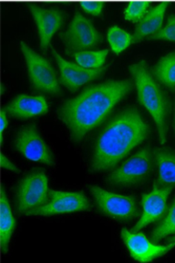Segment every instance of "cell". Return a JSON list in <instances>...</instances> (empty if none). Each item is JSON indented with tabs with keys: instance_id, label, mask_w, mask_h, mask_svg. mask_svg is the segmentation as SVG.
Listing matches in <instances>:
<instances>
[{
	"instance_id": "2",
	"label": "cell",
	"mask_w": 175,
	"mask_h": 263,
	"mask_svg": "<svg viewBox=\"0 0 175 263\" xmlns=\"http://www.w3.org/2000/svg\"><path fill=\"white\" fill-rule=\"evenodd\" d=\"M149 125L138 109L126 108L114 116L97 137L90 170L93 173L109 171L147 140Z\"/></svg>"
},
{
	"instance_id": "27",
	"label": "cell",
	"mask_w": 175,
	"mask_h": 263,
	"mask_svg": "<svg viewBox=\"0 0 175 263\" xmlns=\"http://www.w3.org/2000/svg\"><path fill=\"white\" fill-rule=\"evenodd\" d=\"M8 126L7 113L6 111H1V116H0V138H1V143L3 142V133Z\"/></svg>"
},
{
	"instance_id": "10",
	"label": "cell",
	"mask_w": 175,
	"mask_h": 263,
	"mask_svg": "<svg viewBox=\"0 0 175 263\" xmlns=\"http://www.w3.org/2000/svg\"><path fill=\"white\" fill-rule=\"evenodd\" d=\"M14 147L26 159L46 166L55 165L54 154L35 125H26L21 128L15 137Z\"/></svg>"
},
{
	"instance_id": "9",
	"label": "cell",
	"mask_w": 175,
	"mask_h": 263,
	"mask_svg": "<svg viewBox=\"0 0 175 263\" xmlns=\"http://www.w3.org/2000/svg\"><path fill=\"white\" fill-rule=\"evenodd\" d=\"M90 202L83 193L49 191L47 200L40 208L31 212L29 215L52 216L71 213L84 212L90 209Z\"/></svg>"
},
{
	"instance_id": "19",
	"label": "cell",
	"mask_w": 175,
	"mask_h": 263,
	"mask_svg": "<svg viewBox=\"0 0 175 263\" xmlns=\"http://www.w3.org/2000/svg\"><path fill=\"white\" fill-rule=\"evenodd\" d=\"M155 79L166 88H175V51L164 55L152 70Z\"/></svg>"
},
{
	"instance_id": "3",
	"label": "cell",
	"mask_w": 175,
	"mask_h": 263,
	"mask_svg": "<svg viewBox=\"0 0 175 263\" xmlns=\"http://www.w3.org/2000/svg\"><path fill=\"white\" fill-rule=\"evenodd\" d=\"M128 69L133 78L138 100L153 119L159 142L164 145L168 139V117L170 114L169 98L155 79L146 61L133 63Z\"/></svg>"
},
{
	"instance_id": "22",
	"label": "cell",
	"mask_w": 175,
	"mask_h": 263,
	"mask_svg": "<svg viewBox=\"0 0 175 263\" xmlns=\"http://www.w3.org/2000/svg\"><path fill=\"white\" fill-rule=\"evenodd\" d=\"M108 55V50L102 51H83L77 52L73 55L76 63L88 69H98L103 67L106 57Z\"/></svg>"
},
{
	"instance_id": "11",
	"label": "cell",
	"mask_w": 175,
	"mask_h": 263,
	"mask_svg": "<svg viewBox=\"0 0 175 263\" xmlns=\"http://www.w3.org/2000/svg\"><path fill=\"white\" fill-rule=\"evenodd\" d=\"M121 236L129 255L134 260L141 263L151 262L156 258L167 255L175 246V243L158 245L155 242H151L146 235L139 231L123 229Z\"/></svg>"
},
{
	"instance_id": "13",
	"label": "cell",
	"mask_w": 175,
	"mask_h": 263,
	"mask_svg": "<svg viewBox=\"0 0 175 263\" xmlns=\"http://www.w3.org/2000/svg\"><path fill=\"white\" fill-rule=\"evenodd\" d=\"M172 187H162L155 183L149 194L142 195V215L132 231H140L148 225L161 220L167 213V202Z\"/></svg>"
},
{
	"instance_id": "29",
	"label": "cell",
	"mask_w": 175,
	"mask_h": 263,
	"mask_svg": "<svg viewBox=\"0 0 175 263\" xmlns=\"http://www.w3.org/2000/svg\"><path fill=\"white\" fill-rule=\"evenodd\" d=\"M173 128H174V132H175V115H174V123H173Z\"/></svg>"
},
{
	"instance_id": "23",
	"label": "cell",
	"mask_w": 175,
	"mask_h": 263,
	"mask_svg": "<svg viewBox=\"0 0 175 263\" xmlns=\"http://www.w3.org/2000/svg\"><path fill=\"white\" fill-rule=\"evenodd\" d=\"M149 8L146 3H129L124 10V17L127 21L138 23L147 14Z\"/></svg>"
},
{
	"instance_id": "18",
	"label": "cell",
	"mask_w": 175,
	"mask_h": 263,
	"mask_svg": "<svg viewBox=\"0 0 175 263\" xmlns=\"http://www.w3.org/2000/svg\"><path fill=\"white\" fill-rule=\"evenodd\" d=\"M0 241L1 250L3 254H7L9 251V243L13 236L15 229V218H14L10 202L8 199L5 190H1V202H0Z\"/></svg>"
},
{
	"instance_id": "21",
	"label": "cell",
	"mask_w": 175,
	"mask_h": 263,
	"mask_svg": "<svg viewBox=\"0 0 175 263\" xmlns=\"http://www.w3.org/2000/svg\"><path fill=\"white\" fill-rule=\"evenodd\" d=\"M107 41L113 53L119 55L135 43L133 35H130L119 26H113L107 31Z\"/></svg>"
},
{
	"instance_id": "14",
	"label": "cell",
	"mask_w": 175,
	"mask_h": 263,
	"mask_svg": "<svg viewBox=\"0 0 175 263\" xmlns=\"http://www.w3.org/2000/svg\"><path fill=\"white\" fill-rule=\"evenodd\" d=\"M29 10L37 28L41 48L43 52H46L53 36L63 27L66 20V14L57 9H44L38 6H31Z\"/></svg>"
},
{
	"instance_id": "1",
	"label": "cell",
	"mask_w": 175,
	"mask_h": 263,
	"mask_svg": "<svg viewBox=\"0 0 175 263\" xmlns=\"http://www.w3.org/2000/svg\"><path fill=\"white\" fill-rule=\"evenodd\" d=\"M133 89L128 80L107 81L93 85L59 108L57 117L68 128L73 142L80 143L102 125L114 107Z\"/></svg>"
},
{
	"instance_id": "4",
	"label": "cell",
	"mask_w": 175,
	"mask_h": 263,
	"mask_svg": "<svg viewBox=\"0 0 175 263\" xmlns=\"http://www.w3.org/2000/svg\"><path fill=\"white\" fill-rule=\"evenodd\" d=\"M21 49L25 59L29 79L34 89L53 96H61L63 92L52 63L35 53L24 42H21Z\"/></svg>"
},
{
	"instance_id": "15",
	"label": "cell",
	"mask_w": 175,
	"mask_h": 263,
	"mask_svg": "<svg viewBox=\"0 0 175 263\" xmlns=\"http://www.w3.org/2000/svg\"><path fill=\"white\" fill-rule=\"evenodd\" d=\"M49 105L46 98L42 95L27 96L18 95L4 107L8 115L21 120L34 118L48 112Z\"/></svg>"
},
{
	"instance_id": "28",
	"label": "cell",
	"mask_w": 175,
	"mask_h": 263,
	"mask_svg": "<svg viewBox=\"0 0 175 263\" xmlns=\"http://www.w3.org/2000/svg\"><path fill=\"white\" fill-rule=\"evenodd\" d=\"M175 243V236L173 237H171L170 239H169V243Z\"/></svg>"
},
{
	"instance_id": "16",
	"label": "cell",
	"mask_w": 175,
	"mask_h": 263,
	"mask_svg": "<svg viewBox=\"0 0 175 263\" xmlns=\"http://www.w3.org/2000/svg\"><path fill=\"white\" fill-rule=\"evenodd\" d=\"M157 168V181L162 187H175V153L168 148H157L153 153Z\"/></svg>"
},
{
	"instance_id": "24",
	"label": "cell",
	"mask_w": 175,
	"mask_h": 263,
	"mask_svg": "<svg viewBox=\"0 0 175 263\" xmlns=\"http://www.w3.org/2000/svg\"><path fill=\"white\" fill-rule=\"evenodd\" d=\"M153 41H168L175 42V15H169L166 25L162 27L157 33L149 37Z\"/></svg>"
},
{
	"instance_id": "6",
	"label": "cell",
	"mask_w": 175,
	"mask_h": 263,
	"mask_svg": "<svg viewBox=\"0 0 175 263\" xmlns=\"http://www.w3.org/2000/svg\"><path fill=\"white\" fill-rule=\"evenodd\" d=\"M152 168V156L149 147H144L116 167L107 182L115 187H134L147 180Z\"/></svg>"
},
{
	"instance_id": "12",
	"label": "cell",
	"mask_w": 175,
	"mask_h": 263,
	"mask_svg": "<svg viewBox=\"0 0 175 263\" xmlns=\"http://www.w3.org/2000/svg\"><path fill=\"white\" fill-rule=\"evenodd\" d=\"M56 60L60 73L61 82L71 92H77L86 83L97 80L105 74L107 66H103L98 69H88L79 65L77 63H70L63 59L54 48L51 49Z\"/></svg>"
},
{
	"instance_id": "5",
	"label": "cell",
	"mask_w": 175,
	"mask_h": 263,
	"mask_svg": "<svg viewBox=\"0 0 175 263\" xmlns=\"http://www.w3.org/2000/svg\"><path fill=\"white\" fill-rule=\"evenodd\" d=\"M49 194L48 177L41 170L27 173L16 187V210L20 214L29 215L35 209L40 208Z\"/></svg>"
},
{
	"instance_id": "25",
	"label": "cell",
	"mask_w": 175,
	"mask_h": 263,
	"mask_svg": "<svg viewBox=\"0 0 175 263\" xmlns=\"http://www.w3.org/2000/svg\"><path fill=\"white\" fill-rule=\"evenodd\" d=\"M82 9L84 10L85 13L97 16V15L102 14L104 7L100 3L96 4V3H92L91 2V3H84L83 6H82Z\"/></svg>"
},
{
	"instance_id": "7",
	"label": "cell",
	"mask_w": 175,
	"mask_h": 263,
	"mask_svg": "<svg viewBox=\"0 0 175 263\" xmlns=\"http://www.w3.org/2000/svg\"><path fill=\"white\" fill-rule=\"evenodd\" d=\"M60 36L66 53L71 55L77 52L92 50L97 47L103 40L93 22L79 12L74 15L67 30Z\"/></svg>"
},
{
	"instance_id": "26",
	"label": "cell",
	"mask_w": 175,
	"mask_h": 263,
	"mask_svg": "<svg viewBox=\"0 0 175 263\" xmlns=\"http://www.w3.org/2000/svg\"><path fill=\"white\" fill-rule=\"evenodd\" d=\"M0 164H1V167L6 170V171H10L13 173H21L20 168L14 165V163L11 160L8 158L7 156H5L4 154H1V159H0Z\"/></svg>"
},
{
	"instance_id": "17",
	"label": "cell",
	"mask_w": 175,
	"mask_h": 263,
	"mask_svg": "<svg viewBox=\"0 0 175 263\" xmlns=\"http://www.w3.org/2000/svg\"><path fill=\"white\" fill-rule=\"evenodd\" d=\"M165 13L166 7L162 4L149 8L147 14L137 23L135 28L133 34L135 42H141L147 37L149 39L157 33L163 26Z\"/></svg>"
},
{
	"instance_id": "8",
	"label": "cell",
	"mask_w": 175,
	"mask_h": 263,
	"mask_svg": "<svg viewBox=\"0 0 175 263\" xmlns=\"http://www.w3.org/2000/svg\"><path fill=\"white\" fill-rule=\"evenodd\" d=\"M89 190L97 208L105 216L127 221L139 215V209L133 196L114 194L96 186H90Z\"/></svg>"
},
{
	"instance_id": "20",
	"label": "cell",
	"mask_w": 175,
	"mask_h": 263,
	"mask_svg": "<svg viewBox=\"0 0 175 263\" xmlns=\"http://www.w3.org/2000/svg\"><path fill=\"white\" fill-rule=\"evenodd\" d=\"M172 236H175V197L167 210V213L164 215L161 222L151 233L152 241L155 243Z\"/></svg>"
}]
</instances>
